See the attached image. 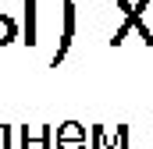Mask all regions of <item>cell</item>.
<instances>
[{"label":"cell","instance_id":"cell-3","mask_svg":"<svg viewBox=\"0 0 153 149\" xmlns=\"http://www.w3.org/2000/svg\"><path fill=\"white\" fill-rule=\"evenodd\" d=\"M53 139H57V146H85V124L64 121L53 128Z\"/></svg>","mask_w":153,"mask_h":149},{"label":"cell","instance_id":"cell-6","mask_svg":"<svg viewBox=\"0 0 153 149\" xmlns=\"http://www.w3.org/2000/svg\"><path fill=\"white\" fill-rule=\"evenodd\" d=\"M0 149H11V124H0Z\"/></svg>","mask_w":153,"mask_h":149},{"label":"cell","instance_id":"cell-5","mask_svg":"<svg viewBox=\"0 0 153 149\" xmlns=\"http://www.w3.org/2000/svg\"><path fill=\"white\" fill-rule=\"evenodd\" d=\"M14 39H18V21L11 14H0V46H7Z\"/></svg>","mask_w":153,"mask_h":149},{"label":"cell","instance_id":"cell-1","mask_svg":"<svg viewBox=\"0 0 153 149\" xmlns=\"http://www.w3.org/2000/svg\"><path fill=\"white\" fill-rule=\"evenodd\" d=\"M75 0H61V36H57V50H53V57H50V68H57L64 57H68V50H71V43H75Z\"/></svg>","mask_w":153,"mask_h":149},{"label":"cell","instance_id":"cell-4","mask_svg":"<svg viewBox=\"0 0 153 149\" xmlns=\"http://www.w3.org/2000/svg\"><path fill=\"white\" fill-rule=\"evenodd\" d=\"M36 4H39V0H25V21H22V39H25V46H36V43H39V32H36Z\"/></svg>","mask_w":153,"mask_h":149},{"label":"cell","instance_id":"cell-2","mask_svg":"<svg viewBox=\"0 0 153 149\" xmlns=\"http://www.w3.org/2000/svg\"><path fill=\"white\" fill-rule=\"evenodd\" d=\"M22 149H53V124H22Z\"/></svg>","mask_w":153,"mask_h":149}]
</instances>
